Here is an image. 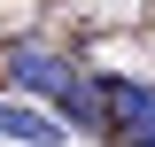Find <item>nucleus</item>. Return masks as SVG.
<instances>
[{
    "label": "nucleus",
    "mask_w": 155,
    "mask_h": 147,
    "mask_svg": "<svg viewBox=\"0 0 155 147\" xmlns=\"http://www.w3.org/2000/svg\"><path fill=\"white\" fill-rule=\"evenodd\" d=\"M93 85H101L109 139L116 147H147L155 139V85H140V77H93Z\"/></svg>",
    "instance_id": "nucleus-1"
},
{
    "label": "nucleus",
    "mask_w": 155,
    "mask_h": 147,
    "mask_svg": "<svg viewBox=\"0 0 155 147\" xmlns=\"http://www.w3.org/2000/svg\"><path fill=\"white\" fill-rule=\"evenodd\" d=\"M0 70H8V85L23 93V101H54L62 85H70V62L54 54V47H39V39H16V47H8V54H0Z\"/></svg>",
    "instance_id": "nucleus-2"
},
{
    "label": "nucleus",
    "mask_w": 155,
    "mask_h": 147,
    "mask_svg": "<svg viewBox=\"0 0 155 147\" xmlns=\"http://www.w3.org/2000/svg\"><path fill=\"white\" fill-rule=\"evenodd\" d=\"M0 139H31V147H62L70 124L54 109H39V101H0Z\"/></svg>",
    "instance_id": "nucleus-3"
},
{
    "label": "nucleus",
    "mask_w": 155,
    "mask_h": 147,
    "mask_svg": "<svg viewBox=\"0 0 155 147\" xmlns=\"http://www.w3.org/2000/svg\"><path fill=\"white\" fill-rule=\"evenodd\" d=\"M54 116L70 132H93V139H109V116H101V85H85V77H70V85L54 93Z\"/></svg>",
    "instance_id": "nucleus-4"
},
{
    "label": "nucleus",
    "mask_w": 155,
    "mask_h": 147,
    "mask_svg": "<svg viewBox=\"0 0 155 147\" xmlns=\"http://www.w3.org/2000/svg\"><path fill=\"white\" fill-rule=\"evenodd\" d=\"M147 147H155V139H147Z\"/></svg>",
    "instance_id": "nucleus-5"
}]
</instances>
